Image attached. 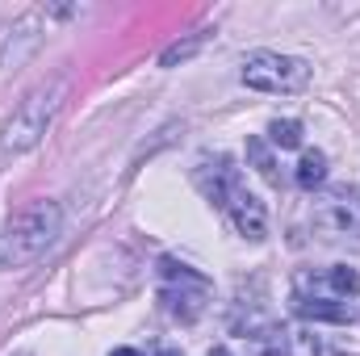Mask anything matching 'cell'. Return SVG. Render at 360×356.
<instances>
[{"label":"cell","instance_id":"7","mask_svg":"<svg viewBox=\"0 0 360 356\" xmlns=\"http://www.w3.org/2000/svg\"><path fill=\"white\" fill-rule=\"evenodd\" d=\"M226 218L235 222V231L243 235V239H252V243H264L269 239V210H264V201L239 180L235 189H231V197H226Z\"/></svg>","mask_w":360,"mask_h":356},{"label":"cell","instance_id":"15","mask_svg":"<svg viewBox=\"0 0 360 356\" xmlns=\"http://www.w3.org/2000/svg\"><path fill=\"white\" fill-rule=\"evenodd\" d=\"M109 356H143V352H139V348H113Z\"/></svg>","mask_w":360,"mask_h":356},{"label":"cell","instance_id":"6","mask_svg":"<svg viewBox=\"0 0 360 356\" xmlns=\"http://www.w3.org/2000/svg\"><path fill=\"white\" fill-rule=\"evenodd\" d=\"M302 298H331V302H348L352 293H360V272L356 268H310V272H297V289Z\"/></svg>","mask_w":360,"mask_h":356},{"label":"cell","instance_id":"1","mask_svg":"<svg viewBox=\"0 0 360 356\" xmlns=\"http://www.w3.org/2000/svg\"><path fill=\"white\" fill-rule=\"evenodd\" d=\"M63 231V210L55 201H34L17 210L0 231V268L34 265Z\"/></svg>","mask_w":360,"mask_h":356},{"label":"cell","instance_id":"13","mask_svg":"<svg viewBox=\"0 0 360 356\" xmlns=\"http://www.w3.org/2000/svg\"><path fill=\"white\" fill-rule=\"evenodd\" d=\"M269 143L272 147H281V151L302 147V122H293V117H276V122L269 126Z\"/></svg>","mask_w":360,"mask_h":356},{"label":"cell","instance_id":"2","mask_svg":"<svg viewBox=\"0 0 360 356\" xmlns=\"http://www.w3.org/2000/svg\"><path fill=\"white\" fill-rule=\"evenodd\" d=\"M310 235L314 243L360 252V189H327L310 201Z\"/></svg>","mask_w":360,"mask_h":356},{"label":"cell","instance_id":"3","mask_svg":"<svg viewBox=\"0 0 360 356\" xmlns=\"http://www.w3.org/2000/svg\"><path fill=\"white\" fill-rule=\"evenodd\" d=\"M59 101H63V84H42V89H34L17 109H13V117L4 122V130H0V151L4 155H21V151H34L42 139H46V130H51V122H55V113H59Z\"/></svg>","mask_w":360,"mask_h":356},{"label":"cell","instance_id":"5","mask_svg":"<svg viewBox=\"0 0 360 356\" xmlns=\"http://www.w3.org/2000/svg\"><path fill=\"white\" fill-rule=\"evenodd\" d=\"M160 276H164V289H160L164 310L180 323H193L210 302V281L197 268L176 265V260H160Z\"/></svg>","mask_w":360,"mask_h":356},{"label":"cell","instance_id":"11","mask_svg":"<svg viewBox=\"0 0 360 356\" xmlns=\"http://www.w3.org/2000/svg\"><path fill=\"white\" fill-rule=\"evenodd\" d=\"M210 34H214V30H197L193 38H184V42H176V46H168V51L160 55V68H176V63H184V59H193V55L210 42Z\"/></svg>","mask_w":360,"mask_h":356},{"label":"cell","instance_id":"9","mask_svg":"<svg viewBox=\"0 0 360 356\" xmlns=\"http://www.w3.org/2000/svg\"><path fill=\"white\" fill-rule=\"evenodd\" d=\"M193 177H197V189L205 193V201H214L218 210L226 205L231 189L243 180L231 155H201V164H197V172H193Z\"/></svg>","mask_w":360,"mask_h":356},{"label":"cell","instance_id":"4","mask_svg":"<svg viewBox=\"0 0 360 356\" xmlns=\"http://www.w3.org/2000/svg\"><path fill=\"white\" fill-rule=\"evenodd\" d=\"M243 84L256 92H272V96H289L310 84V63L281 55V51H252L243 59Z\"/></svg>","mask_w":360,"mask_h":356},{"label":"cell","instance_id":"17","mask_svg":"<svg viewBox=\"0 0 360 356\" xmlns=\"http://www.w3.org/2000/svg\"><path fill=\"white\" fill-rule=\"evenodd\" d=\"M160 356H180V352H176V348H164V352H160Z\"/></svg>","mask_w":360,"mask_h":356},{"label":"cell","instance_id":"10","mask_svg":"<svg viewBox=\"0 0 360 356\" xmlns=\"http://www.w3.org/2000/svg\"><path fill=\"white\" fill-rule=\"evenodd\" d=\"M293 310H297L302 319H310V323H352V319H356L352 302H331V298H302V293H293Z\"/></svg>","mask_w":360,"mask_h":356},{"label":"cell","instance_id":"12","mask_svg":"<svg viewBox=\"0 0 360 356\" xmlns=\"http://www.w3.org/2000/svg\"><path fill=\"white\" fill-rule=\"evenodd\" d=\"M323 180H327V155H323V151H306L302 164H297V184L310 193V189H319Z\"/></svg>","mask_w":360,"mask_h":356},{"label":"cell","instance_id":"16","mask_svg":"<svg viewBox=\"0 0 360 356\" xmlns=\"http://www.w3.org/2000/svg\"><path fill=\"white\" fill-rule=\"evenodd\" d=\"M210 356H231V352H226V348H214V352H210Z\"/></svg>","mask_w":360,"mask_h":356},{"label":"cell","instance_id":"8","mask_svg":"<svg viewBox=\"0 0 360 356\" xmlns=\"http://www.w3.org/2000/svg\"><path fill=\"white\" fill-rule=\"evenodd\" d=\"M38 42H42V13H25L0 38V68H21L38 51Z\"/></svg>","mask_w":360,"mask_h":356},{"label":"cell","instance_id":"14","mask_svg":"<svg viewBox=\"0 0 360 356\" xmlns=\"http://www.w3.org/2000/svg\"><path fill=\"white\" fill-rule=\"evenodd\" d=\"M248 155H252L256 172L269 180V184H281V177H276V164H272V155H269V147H264V139H248Z\"/></svg>","mask_w":360,"mask_h":356}]
</instances>
